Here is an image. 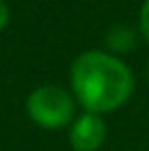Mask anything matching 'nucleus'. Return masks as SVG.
I'll return each instance as SVG.
<instances>
[{
  "mask_svg": "<svg viewBox=\"0 0 149 151\" xmlns=\"http://www.w3.org/2000/svg\"><path fill=\"white\" fill-rule=\"evenodd\" d=\"M106 45L112 51L127 53L129 49L135 47V33L131 29H127V27H114L106 37Z\"/></svg>",
  "mask_w": 149,
  "mask_h": 151,
  "instance_id": "20e7f679",
  "label": "nucleus"
},
{
  "mask_svg": "<svg viewBox=\"0 0 149 151\" xmlns=\"http://www.w3.org/2000/svg\"><path fill=\"white\" fill-rule=\"evenodd\" d=\"M76 98L61 86L45 84L35 88L27 98V114L41 129H61L66 127L76 112Z\"/></svg>",
  "mask_w": 149,
  "mask_h": 151,
  "instance_id": "f03ea898",
  "label": "nucleus"
},
{
  "mask_svg": "<svg viewBox=\"0 0 149 151\" xmlns=\"http://www.w3.org/2000/svg\"><path fill=\"white\" fill-rule=\"evenodd\" d=\"M8 19H10V12H8V6L4 0H0V31H4V27L8 25Z\"/></svg>",
  "mask_w": 149,
  "mask_h": 151,
  "instance_id": "423d86ee",
  "label": "nucleus"
},
{
  "mask_svg": "<svg viewBox=\"0 0 149 151\" xmlns=\"http://www.w3.org/2000/svg\"><path fill=\"white\" fill-rule=\"evenodd\" d=\"M139 31L145 37V41H149V0L141 4V10H139Z\"/></svg>",
  "mask_w": 149,
  "mask_h": 151,
  "instance_id": "39448f33",
  "label": "nucleus"
},
{
  "mask_svg": "<svg viewBox=\"0 0 149 151\" xmlns=\"http://www.w3.org/2000/svg\"><path fill=\"white\" fill-rule=\"evenodd\" d=\"M70 82L74 98L86 112H112L133 94V74L129 65L106 51H84L72 63Z\"/></svg>",
  "mask_w": 149,
  "mask_h": 151,
  "instance_id": "f257e3e1",
  "label": "nucleus"
},
{
  "mask_svg": "<svg viewBox=\"0 0 149 151\" xmlns=\"http://www.w3.org/2000/svg\"><path fill=\"white\" fill-rule=\"evenodd\" d=\"M106 139V125L100 114L84 112L70 129V143L74 151H98Z\"/></svg>",
  "mask_w": 149,
  "mask_h": 151,
  "instance_id": "7ed1b4c3",
  "label": "nucleus"
}]
</instances>
